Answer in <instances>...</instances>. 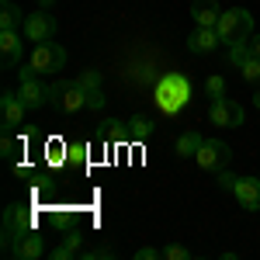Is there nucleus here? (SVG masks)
Masks as SVG:
<instances>
[{
  "instance_id": "obj_9",
  "label": "nucleus",
  "mask_w": 260,
  "mask_h": 260,
  "mask_svg": "<svg viewBox=\"0 0 260 260\" xmlns=\"http://www.w3.org/2000/svg\"><path fill=\"white\" fill-rule=\"evenodd\" d=\"M56 35V18L52 14H45V11H31L28 18H24V39L28 42H52Z\"/></svg>"
},
{
  "instance_id": "obj_7",
  "label": "nucleus",
  "mask_w": 260,
  "mask_h": 260,
  "mask_svg": "<svg viewBox=\"0 0 260 260\" xmlns=\"http://www.w3.org/2000/svg\"><path fill=\"white\" fill-rule=\"evenodd\" d=\"M194 160H198L201 170L219 174L222 167L233 160V149H229V142H222V139H205V142H201V149L194 153Z\"/></svg>"
},
{
  "instance_id": "obj_29",
  "label": "nucleus",
  "mask_w": 260,
  "mask_h": 260,
  "mask_svg": "<svg viewBox=\"0 0 260 260\" xmlns=\"http://www.w3.org/2000/svg\"><path fill=\"white\" fill-rule=\"evenodd\" d=\"M163 250H153V246H142V250H136V260H160Z\"/></svg>"
},
{
  "instance_id": "obj_25",
  "label": "nucleus",
  "mask_w": 260,
  "mask_h": 260,
  "mask_svg": "<svg viewBox=\"0 0 260 260\" xmlns=\"http://www.w3.org/2000/svg\"><path fill=\"white\" fill-rule=\"evenodd\" d=\"M104 87H94V90H87V108H90V111H101V108H104Z\"/></svg>"
},
{
  "instance_id": "obj_10",
  "label": "nucleus",
  "mask_w": 260,
  "mask_h": 260,
  "mask_svg": "<svg viewBox=\"0 0 260 260\" xmlns=\"http://www.w3.org/2000/svg\"><path fill=\"white\" fill-rule=\"evenodd\" d=\"M11 257L18 260H39L42 253H45V240L39 236V229H31V233H21L18 240L11 243V250H7Z\"/></svg>"
},
{
  "instance_id": "obj_26",
  "label": "nucleus",
  "mask_w": 260,
  "mask_h": 260,
  "mask_svg": "<svg viewBox=\"0 0 260 260\" xmlns=\"http://www.w3.org/2000/svg\"><path fill=\"white\" fill-rule=\"evenodd\" d=\"M77 80H80L83 90H94V87H101V73H98V70H83Z\"/></svg>"
},
{
  "instance_id": "obj_33",
  "label": "nucleus",
  "mask_w": 260,
  "mask_h": 260,
  "mask_svg": "<svg viewBox=\"0 0 260 260\" xmlns=\"http://www.w3.org/2000/svg\"><path fill=\"white\" fill-rule=\"evenodd\" d=\"M253 104H257V108H260V87H257V98H253Z\"/></svg>"
},
{
  "instance_id": "obj_14",
  "label": "nucleus",
  "mask_w": 260,
  "mask_h": 260,
  "mask_svg": "<svg viewBox=\"0 0 260 260\" xmlns=\"http://www.w3.org/2000/svg\"><path fill=\"white\" fill-rule=\"evenodd\" d=\"M191 18H194V24H201V28H215L222 18L219 4L215 0H194L191 4Z\"/></svg>"
},
{
  "instance_id": "obj_1",
  "label": "nucleus",
  "mask_w": 260,
  "mask_h": 260,
  "mask_svg": "<svg viewBox=\"0 0 260 260\" xmlns=\"http://www.w3.org/2000/svg\"><path fill=\"white\" fill-rule=\"evenodd\" d=\"M191 94H194L191 77H184L177 70L163 73L160 80L153 83V104H156L160 115H180V111L191 104Z\"/></svg>"
},
{
  "instance_id": "obj_12",
  "label": "nucleus",
  "mask_w": 260,
  "mask_h": 260,
  "mask_svg": "<svg viewBox=\"0 0 260 260\" xmlns=\"http://www.w3.org/2000/svg\"><path fill=\"white\" fill-rule=\"evenodd\" d=\"M233 194L246 212H257L260 208V177H236V187Z\"/></svg>"
},
{
  "instance_id": "obj_3",
  "label": "nucleus",
  "mask_w": 260,
  "mask_h": 260,
  "mask_svg": "<svg viewBox=\"0 0 260 260\" xmlns=\"http://www.w3.org/2000/svg\"><path fill=\"white\" fill-rule=\"evenodd\" d=\"M31 229H39V215H35V208L31 205H7V212H4V250H11V243L18 240L21 233H31Z\"/></svg>"
},
{
  "instance_id": "obj_11",
  "label": "nucleus",
  "mask_w": 260,
  "mask_h": 260,
  "mask_svg": "<svg viewBox=\"0 0 260 260\" xmlns=\"http://www.w3.org/2000/svg\"><path fill=\"white\" fill-rule=\"evenodd\" d=\"M24 111H28V104H24L18 94H0V118H4V132H14L21 121H24Z\"/></svg>"
},
{
  "instance_id": "obj_13",
  "label": "nucleus",
  "mask_w": 260,
  "mask_h": 260,
  "mask_svg": "<svg viewBox=\"0 0 260 260\" xmlns=\"http://www.w3.org/2000/svg\"><path fill=\"white\" fill-rule=\"evenodd\" d=\"M219 28H194L191 35H187V49L194 52V56H205V52H215V45H219Z\"/></svg>"
},
{
  "instance_id": "obj_19",
  "label": "nucleus",
  "mask_w": 260,
  "mask_h": 260,
  "mask_svg": "<svg viewBox=\"0 0 260 260\" xmlns=\"http://www.w3.org/2000/svg\"><path fill=\"white\" fill-rule=\"evenodd\" d=\"M18 21H21V11L14 7V0H7L4 11H0V31H18Z\"/></svg>"
},
{
  "instance_id": "obj_31",
  "label": "nucleus",
  "mask_w": 260,
  "mask_h": 260,
  "mask_svg": "<svg viewBox=\"0 0 260 260\" xmlns=\"http://www.w3.org/2000/svg\"><path fill=\"white\" fill-rule=\"evenodd\" d=\"M250 49H253V56H260V35H253V39H250Z\"/></svg>"
},
{
  "instance_id": "obj_8",
  "label": "nucleus",
  "mask_w": 260,
  "mask_h": 260,
  "mask_svg": "<svg viewBox=\"0 0 260 260\" xmlns=\"http://www.w3.org/2000/svg\"><path fill=\"white\" fill-rule=\"evenodd\" d=\"M208 118L219 128H240L243 121H246V115H243V104H236V101H229V98H215Z\"/></svg>"
},
{
  "instance_id": "obj_21",
  "label": "nucleus",
  "mask_w": 260,
  "mask_h": 260,
  "mask_svg": "<svg viewBox=\"0 0 260 260\" xmlns=\"http://www.w3.org/2000/svg\"><path fill=\"white\" fill-rule=\"evenodd\" d=\"M240 73H243V80H246V83L260 87V56H250V59L240 66Z\"/></svg>"
},
{
  "instance_id": "obj_27",
  "label": "nucleus",
  "mask_w": 260,
  "mask_h": 260,
  "mask_svg": "<svg viewBox=\"0 0 260 260\" xmlns=\"http://www.w3.org/2000/svg\"><path fill=\"white\" fill-rule=\"evenodd\" d=\"M62 246H70V250H80V246H83V233H80V229H70V233H62Z\"/></svg>"
},
{
  "instance_id": "obj_15",
  "label": "nucleus",
  "mask_w": 260,
  "mask_h": 260,
  "mask_svg": "<svg viewBox=\"0 0 260 260\" xmlns=\"http://www.w3.org/2000/svg\"><path fill=\"white\" fill-rule=\"evenodd\" d=\"M0 59L4 66H21V35L18 31H0Z\"/></svg>"
},
{
  "instance_id": "obj_5",
  "label": "nucleus",
  "mask_w": 260,
  "mask_h": 260,
  "mask_svg": "<svg viewBox=\"0 0 260 260\" xmlns=\"http://www.w3.org/2000/svg\"><path fill=\"white\" fill-rule=\"evenodd\" d=\"M31 70L39 73V77H49V73H59L62 66H66V49L56 45V42H39L35 49H31Z\"/></svg>"
},
{
  "instance_id": "obj_28",
  "label": "nucleus",
  "mask_w": 260,
  "mask_h": 260,
  "mask_svg": "<svg viewBox=\"0 0 260 260\" xmlns=\"http://www.w3.org/2000/svg\"><path fill=\"white\" fill-rule=\"evenodd\" d=\"M49 257H52V260H73V257H77V250H70V246H62V243H59Z\"/></svg>"
},
{
  "instance_id": "obj_6",
  "label": "nucleus",
  "mask_w": 260,
  "mask_h": 260,
  "mask_svg": "<svg viewBox=\"0 0 260 260\" xmlns=\"http://www.w3.org/2000/svg\"><path fill=\"white\" fill-rule=\"evenodd\" d=\"M18 98L28 104V111H39V108L49 104V83L39 80V73L31 70V62L21 66V90H18Z\"/></svg>"
},
{
  "instance_id": "obj_17",
  "label": "nucleus",
  "mask_w": 260,
  "mask_h": 260,
  "mask_svg": "<svg viewBox=\"0 0 260 260\" xmlns=\"http://www.w3.org/2000/svg\"><path fill=\"white\" fill-rule=\"evenodd\" d=\"M98 139H111V142H128L132 139V132L121 125V121H108V125H101L98 128Z\"/></svg>"
},
{
  "instance_id": "obj_23",
  "label": "nucleus",
  "mask_w": 260,
  "mask_h": 260,
  "mask_svg": "<svg viewBox=\"0 0 260 260\" xmlns=\"http://www.w3.org/2000/svg\"><path fill=\"white\" fill-rule=\"evenodd\" d=\"M205 94L215 101V98H225V80H222L219 73H212L208 80H205Z\"/></svg>"
},
{
  "instance_id": "obj_34",
  "label": "nucleus",
  "mask_w": 260,
  "mask_h": 260,
  "mask_svg": "<svg viewBox=\"0 0 260 260\" xmlns=\"http://www.w3.org/2000/svg\"><path fill=\"white\" fill-rule=\"evenodd\" d=\"M4 4H7V0H4Z\"/></svg>"
},
{
  "instance_id": "obj_16",
  "label": "nucleus",
  "mask_w": 260,
  "mask_h": 260,
  "mask_svg": "<svg viewBox=\"0 0 260 260\" xmlns=\"http://www.w3.org/2000/svg\"><path fill=\"white\" fill-rule=\"evenodd\" d=\"M201 142L205 139H201L198 132H184V136L177 139V149H174V153H177L180 160H187V156H194V153L201 149Z\"/></svg>"
},
{
  "instance_id": "obj_24",
  "label": "nucleus",
  "mask_w": 260,
  "mask_h": 260,
  "mask_svg": "<svg viewBox=\"0 0 260 260\" xmlns=\"http://www.w3.org/2000/svg\"><path fill=\"white\" fill-rule=\"evenodd\" d=\"M163 260H191V253H187V246L170 243V246H163Z\"/></svg>"
},
{
  "instance_id": "obj_2",
  "label": "nucleus",
  "mask_w": 260,
  "mask_h": 260,
  "mask_svg": "<svg viewBox=\"0 0 260 260\" xmlns=\"http://www.w3.org/2000/svg\"><path fill=\"white\" fill-rule=\"evenodd\" d=\"M219 39L225 45H236V42H250L253 39V14L243 11V7H233V11H222L219 18Z\"/></svg>"
},
{
  "instance_id": "obj_4",
  "label": "nucleus",
  "mask_w": 260,
  "mask_h": 260,
  "mask_svg": "<svg viewBox=\"0 0 260 260\" xmlns=\"http://www.w3.org/2000/svg\"><path fill=\"white\" fill-rule=\"evenodd\" d=\"M49 104H56L59 111L73 115V111L87 108V90L80 87V80H56V83H49Z\"/></svg>"
},
{
  "instance_id": "obj_18",
  "label": "nucleus",
  "mask_w": 260,
  "mask_h": 260,
  "mask_svg": "<svg viewBox=\"0 0 260 260\" xmlns=\"http://www.w3.org/2000/svg\"><path fill=\"white\" fill-rule=\"evenodd\" d=\"M128 132H132L136 142H146L153 136V118H149V115H136V118L128 121Z\"/></svg>"
},
{
  "instance_id": "obj_22",
  "label": "nucleus",
  "mask_w": 260,
  "mask_h": 260,
  "mask_svg": "<svg viewBox=\"0 0 260 260\" xmlns=\"http://www.w3.org/2000/svg\"><path fill=\"white\" fill-rule=\"evenodd\" d=\"M250 56H253L250 42H236V45H229V62H233L236 70H240V66H243L246 59H250Z\"/></svg>"
},
{
  "instance_id": "obj_32",
  "label": "nucleus",
  "mask_w": 260,
  "mask_h": 260,
  "mask_svg": "<svg viewBox=\"0 0 260 260\" xmlns=\"http://www.w3.org/2000/svg\"><path fill=\"white\" fill-rule=\"evenodd\" d=\"M49 4H56V0H39V7H49Z\"/></svg>"
},
{
  "instance_id": "obj_30",
  "label": "nucleus",
  "mask_w": 260,
  "mask_h": 260,
  "mask_svg": "<svg viewBox=\"0 0 260 260\" xmlns=\"http://www.w3.org/2000/svg\"><path fill=\"white\" fill-rule=\"evenodd\" d=\"M219 184L225 187V191H233V187H236V174H229V170L222 167V170H219Z\"/></svg>"
},
{
  "instance_id": "obj_20",
  "label": "nucleus",
  "mask_w": 260,
  "mask_h": 260,
  "mask_svg": "<svg viewBox=\"0 0 260 260\" xmlns=\"http://www.w3.org/2000/svg\"><path fill=\"white\" fill-rule=\"evenodd\" d=\"M18 149H21V139H14V132H4V139H0V153H4V160L14 163V160H18Z\"/></svg>"
}]
</instances>
